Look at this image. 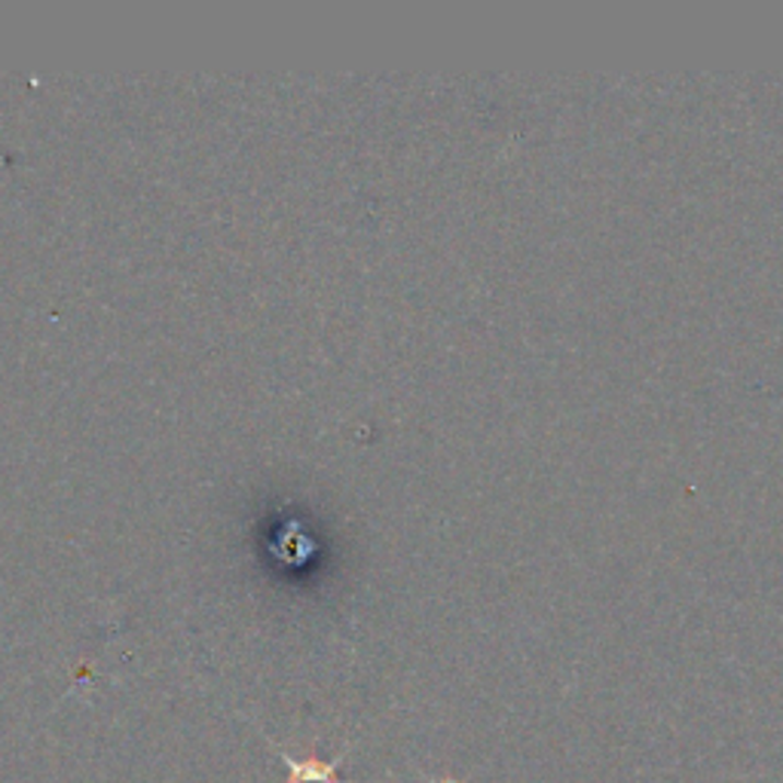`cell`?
I'll return each instance as SVG.
<instances>
[{
  "label": "cell",
  "instance_id": "2",
  "mask_svg": "<svg viewBox=\"0 0 783 783\" xmlns=\"http://www.w3.org/2000/svg\"><path fill=\"white\" fill-rule=\"evenodd\" d=\"M431 783H460V781H453V778H431Z\"/></svg>",
  "mask_w": 783,
  "mask_h": 783
},
{
  "label": "cell",
  "instance_id": "1",
  "mask_svg": "<svg viewBox=\"0 0 783 783\" xmlns=\"http://www.w3.org/2000/svg\"><path fill=\"white\" fill-rule=\"evenodd\" d=\"M282 759L288 766V783H340L337 766L343 759H331V762L307 759V762H297L288 752H282Z\"/></svg>",
  "mask_w": 783,
  "mask_h": 783
}]
</instances>
